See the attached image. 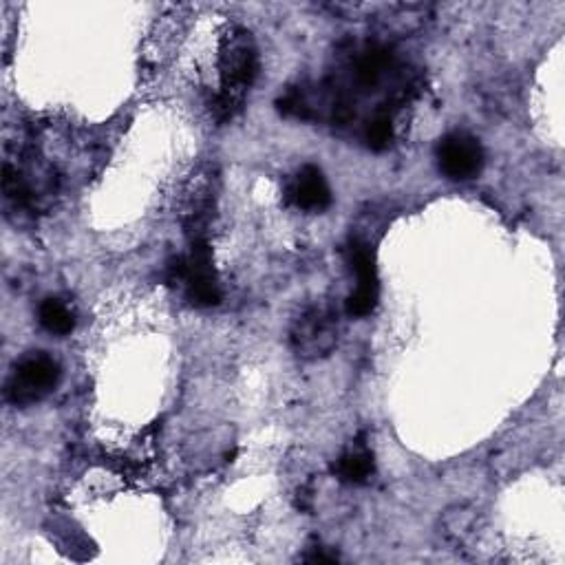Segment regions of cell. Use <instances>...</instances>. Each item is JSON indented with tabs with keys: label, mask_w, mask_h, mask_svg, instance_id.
Listing matches in <instances>:
<instances>
[{
	"label": "cell",
	"mask_w": 565,
	"mask_h": 565,
	"mask_svg": "<svg viewBox=\"0 0 565 565\" xmlns=\"http://www.w3.org/2000/svg\"><path fill=\"white\" fill-rule=\"evenodd\" d=\"M219 76L221 91L212 109L221 122H226L241 111L245 93L250 91L259 76V49L254 45L250 31L237 27L223 36L219 51Z\"/></svg>",
	"instance_id": "obj_1"
},
{
	"label": "cell",
	"mask_w": 565,
	"mask_h": 565,
	"mask_svg": "<svg viewBox=\"0 0 565 565\" xmlns=\"http://www.w3.org/2000/svg\"><path fill=\"white\" fill-rule=\"evenodd\" d=\"M170 281L184 283L190 305L208 309L221 303L223 292L208 239L190 241L188 257H177L170 263Z\"/></svg>",
	"instance_id": "obj_2"
},
{
	"label": "cell",
	"mask_w": 565,
	"mask_h": 565,
	"mask_svg": "<svg viewBox=\"0 0 565 565\" xmlns=\"http://www.w3.org/2000/svg\"><path fill=\"white\" fill-rule=\"evenodd\" d=\"M60 376L62 371L56 360L45 351H31L16 362L5 385V396L16 407H31L58 387Z\"/></svg>",
	"instance_id": "obj_3"
},
{
	"label": "cell",
	"mask_w": 565,
	"mask_h": 565,
	"mask_svg": "<svg viewBox=\"0 0 565 565\" xmlns=\"http://www.w3.org/2000/svg\"><path fill=\"white\" fill-rule=\"evenodd\" d=\"M219 197V170L215 164H204L190 175L179 204V219L190 241L208 239L206 230L215 215Z\"/></svg>",
	"instance_id": "obj_4"
},
{
	"label": "cell",
	"mask_w": 565,
	"mask_h": 565,
	"mask_svg": "<svg viewBox=\"0 0 565 565\" xmlns=\"http://www.w3.org/2000/svg\"><path fill=\"white\" fill-rule=\"evenodd\" d=\"M290 343L301 360H318L332 354L338 345V318L325 307H309L296 318Z\"/></svg>",
	"instance_id": "obj_5"
},
{
	"label": "cell",
	"mask_w": 565,
	"mask_h": 565,
	"mask_svg": "<svg viewBox=\"0 0 565 565\" xmlns=\"http://www.w3.org/2000/svg\"><path fill=\"white\" fill-rule=\"evenodd\" d=\"M437 166L442 175L453 181H466L482 173L486 155L477 137L466 131H453L444 135L437 144Z\"/></svg>",
	"instance_id": "obj_6"
},
{
	"label": "cell",
	"mask_w": 565,
	"mask_h": 565,
	"mask_svg": "<svg viewBox=\"0 0 565 565\" xmlns=\"http://www.w3.org/2000/svg\"><path fill=\"white\" fill-rule=\"evenodd\" d=\"M287 204L305 212H323L332 206V188H329L323 170L318 166H303L287 184Z\"/></svg>",
	"instance_id": "obj_7"
},
{
	"label": "cell",
	"mask_w": 565,
	"mask_h": 565,
	"mask_svg": "<svg viewBox=\"0 0 565 565\" xmlns=\"http://www.w3.org/2000/svg\"><path fill=\"white\" fill-rule=\"evenodd\" d=\"M389 67H391V51L382 45H369L356 60L354 67L356 84L362 91H371L373 87H378L382 78H385Z\"/></svg>",
	"instance_id": "obj_8"
},
{
	"label": "cell",
	"mask_w": 565,
	"mask_h": 565,
	"mask_svg": "<svg viewBox=\"0 0 565 565\" xmlns=\"http://www.w3.org/2000/svg\"><path fill=\"white\" fill-rule=\"evenodd\" d=\"M334 473L345 484H365L369 477L376 473V462H373V453L365 446H356L338 457L334 464Z\"/></svg>",
	"instance_id": "obj_9"
},
{
	"label": "cell",
	"mask_w": 565,
	"mask_h": 565,
	"mask_svg": "<svg viewBox=\"0 0 565 565\" xmlns=\"http://www.w3.org/2000/svg\"><path fill=\"white\" fill-rule=\"evenodd\" d=\"M38 321L49 334L69 336L76 329V316L60 298H45L38 307Z\"/></svg>",
	"instance_id": "obj_10"
},
{
	"label": "cell",
	"mask_w": 565,
	"mask_h": 565,
	"mask_svg": "<svg viewBox=\"0 0 565 565\" xmlns=\"http://www.w3.org/2000/svg\"><path fill=\"white\" fill-rule=\"evenodd\" d=\"M475 528H477V513L473 508L455 506L451 510H446V515L442 517L444 537L453 541L455 546H462V543L471 539Z\"/></svg>",
	"instance_id": "obj_11"
},
{
	"label": "cell",
	"mask_w": 565,
	"mask_h": 565,
	"mask_svg": "<svg viewBox=\"0 0 565 565\" xmlns=\"http://www.w3.org/2000/svg\"><path fill=\"white\" fill-rule=\"evenodd\" d=\"M347 259H349L351 270H354L358 276V285L380 287L376 257H373V252L365 241L351 239L349 248H347Z\"/></svg>",
	"instance_id": "obj_12"
},
{
	"label": "cell",
	"mask_w": 565,
	"mask_h": 565,
	"mask_svg": "<svg viewBox=\"0 0 565 565\" xmlns=\"http://www.w3.org/2000/svg\"><path fill=\"white\" fill-rule=\"evenodd\" d=\"M365 142L371 151H385L393 142V117L389 111H378L365 126Z\"/></svg>",
	"instance_id": "obj_13"
},
{
	"label": "cell",
	"mask_w": 565,
	"mask_h": 565,
	"mask_svg": "<svg viewBox=\"0 0 565 565\" xmlns=\"http://www.w3.org/2000/svg\"><path fill=\"white\" fill-rule=\"evenodd\" d=\"M380 298V287H365L356 285V290L349 294L345 303V312L351 318H365L369 314L376 312Z\"/></svg>",
	"instance_id": "obj_14"
},
{
	"label": "cell",
	"mask_w": 565,
	"mask_h": 565,
	"mask_svg": "<svg viewBox=\"0 0 565 565\" xmlns=\"http://www.w3.org/2000/svg\"><path fill=\"white\" fill-rule=\"evenodd\" d=\"M303 561H307V563H336L338 557H336V554H327L323 550H314L312 554L303 557Z\"/></svg>",
	"instance_id": "obj_15"
}]
</instances>
